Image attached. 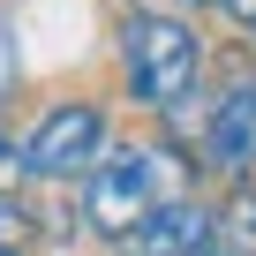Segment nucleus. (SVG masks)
<instances>
[{"label":"nucleus","instance_id":"423d86ee","mask_svg":"<svg viewBox=\"0 0 256 256\" xmlns=\"http://www.w3.org/2000/svg\"><path fill=\"white\" fill-rule=\"evenodd\" d=\"M218 226H226V248H241V256H256V181H241V188L226 196V211H218Z\"/></svg>","mask_w":256,"mask_h":256},{"label":"nucleus","instance_id":"f8f14e48","mask_svg":"<svg viewBox=\"0 0 256 256\" xmlns=\"http://www.w3.org/2000/svg\"><path fill=\"white\" fill-rule=\"evenodd\" d=\"M218 256H241V248H218Z\"/></svg>","mask_w":256,"mask_h":256},{"label":"nucleus","instance_id":"9d476101","mask_svg":"<svg viewBox=\"0 0 256 256\" xmlns=\"http://www.w3.org/2000/svg\"><path fill=\"white\" fill-rule=\"evenodd\" d=\"M181 8H218V0H181Z\"/></svg>","mask_w":256,"mask_h":256},{"label":"nucleus","instance_id":"20e7f679","mask_svg":"<svg viewBox=\"0 0 256 256\" xmlns=\"http://www.w3.org/2000/svg\"><path fill=\"white\" fill-rule=\"evenodd\" d=\"M128 248L136 256H218L226 248V226H218V211L211 204H158L136 234H128Z\"/></svg>","mask_w":256,"mask_h":256},{"label":"nucleus","instance_id":"1a4fd4ad","mask_svg":"<svg viewBox=\"0 0 256 256\" xmlns=\"http://www.w3.org/2000/svg\"><path fill=\"white\" fill-rule=\"evenodd\" d=\"M218 8H226V16L241 23V30H256V0H218Z\"/></svg>","mask_w":256,"mask_h":256},{"label":"nucleus","instance_id":"6e6552de","mask_svg":"<svg viewBox=\"0 0 256 256\" xmlns=\"http://www.w3.org/2000/svg\"><path fill=\"white\" fill-rule=\"evenodd\" d=\"M23 174H30V151H23V144H0V196H16Z\"/></svg>","mask_w":256,"mask_h":256},{"label":"nucleus","instance_id":"9b49d317","mask_svg":"<svg viewBox=\"0 0 256 256\" xmlns=\"http://www.w3.org/2000/svg\"><path fill=\"white\" fill-rule=\"evenodd\" d=\"M0 256H23V248H0Z\"/></svg>","mask_w":256,"mask_h":256},{"label":"nucleus","instance_id":"39448f33","mask_svg":"<svg viewBox=\"0 0 256 256\" xmlns=\"http://www.w3.org/2000/svg\"><path fill=\"white\" fill-rule=\"evenodd\" d=\"M248 158H256V76L226 83V98H211V113H204V166L241 174Z\"/></svg>","mask_w":256,"mask_h":256},{"label":"nucleus","instance_id":"f257e3e1","mask_svg":"<svg viewBox=\"0 0 256 256\" xmlns=\"http://www.w3.org/2000/svg\"><path fill=\"white\" fill-rule=\"evenodd\" d=\"M128 53V90L151 113H174L181 98H196V68H204V38L188 16H128L120 30Z\"/></svg>","mask_w":256,"mask_h":256},{"label":"nucleus","instance_id":"7ed1b4c3","mask_svg":"<svg viewBox=\"0 0 256 256\" xmlns=\"http://www.w3.org/2000/svg\"><path fill=\"white\" fill-rule=\"evenodd\" d=\"M30 174L46 181H68V174H90L106 158V113L98 106H53L38 128H30Z\"/></svg>","mask_w":256,"mask_h":256},{"label":"nucleus","instance_id":"0eeeda50","mask_svg":"<svg viewBox=\"0 0 256 256\" xmlns=\"http://www.w3.org/2000/svg\"><path fill=\"white\" fill-rule=\"evenodd\" d=\"M30 234H38V218H30L16 196H0V248H23Z\"/></svg>","mask_w":256,"mask_h":256},{"label":"nucleus","instance_id":"f03ea898","mask_svg":"<svg viewBox=\"0 0 256 256\" xmlns=\"http://www.w3.org/2000/svg\"><path fill=\"white\" fill-rule=\"evenodd\" d=\"M151 211H158L151 151L120 144V151H106V158L83 174V226H90V234H106V241H120V248H128V234H136Z\"/></svg>","mask_w":256,"mask_h":256}]
</instances>
